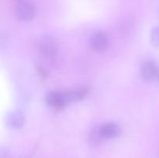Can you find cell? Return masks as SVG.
Listing matches in <instances>:
<instances>
[{"label": "cell", "mask_w": 159, "mask_h": 158, "mask_svg": "<svg viewBox=\"0 0 159 158\" xmlns=\"http://www.w3.org/2000/svg\"><path fill=\"white\" fill-rule=\"evenodd\" d=\"M159 68L157 63L153 60H146L140 66V75L143 80L151 81L158 78Z\"/></svg>", "instance_id": "obj_6"}, {"label": "cell", "mask_w": 159, "mask_h": 158, "mask_svg": "<svg viewBox=\"0 0 159 158\" xmlns=\"http://www.w3.org/2000/svg\"><path fill=\"white\" fill-rule=\"evenodd\" d=\"M15 12L19 20L29 21L35 16L36 9L30 0H17Z\"/></svg>", "instance_id": "obj_4"}, {"label": "cell", "mask_w": 159, "mask_h": 158, "mask_svg": "<svg viewBox=\"0 0 159 158\" xmlns=\"http://www.w3.org/2000/svg\"><path fill=\"white\" fill-rule=\"evenodd\" d=\"M46 102L53 108L61 109L67 105L73 103L74 101L71 90H67L50 91L46 96Z\"/></svg>", "instance_id": "obj_2"}, {"label": "cell", "mask_w": 159, "mask_h": 158, "mask_svg": "<svg viewBox=\"0 0 159 158\" xmlns=\"http://www.w3.org/2000/svg\"><path fill=\"white\" fill-rule=\"evenodd\" d=\"M121 129L117 123L113 122H107L93 129L90 134V141L97 143L100 141L116 138L120 134Z\"/></svg>", "instance_id": "obj_1"}, {"label": "cell", "mask_w": 159, "mask_h": 158, "mask_svg": "<svg viewBox=\"0 0 159 158\" xmlns=\"http://www.w3.org/2000/svg\"><path fill=\"white\" fill-rule=\"evenodd\" d=\"M25 122L24 116L19 111L12 112L7 117V123L9 127L14 129H19L23 126Z\"/></svg>", "instance_id": "obj_7"}, {"label": "cell", "mask_w": 159, "mask_h": 158, "mask_svg": "<svg viewBox=\"0 0 159 158\" xmlns=\"http://www.w3.org/2000/svg\"><path fill=\"white\" fill-rule=\"evenodd\" d=\"M151 42L155 46H159V26L152 29L151 33Z\"/></svg>", "instance_id": "obj_8"}, {"label": "cell", "mask_w": 159, "mask_h": 158, "mask_svg": "<svg viewBox=\"0 0 159 158\" xmlns=\"http://www.w3.org/2000/svg\"><path fill=\"white\" fill-rule=\"evenodd\" d=\"M37 49L44 57L51 59L58 52V45L55 39L51 36H43L37 42Z\"/></svg>", "instance_id": "obj_3"}, {"label": "cell", "mask_w": 159, "mask_h": 158, "mask_svg": "<svg viewBox=\"0 0 159 158\" xmlns=\"http://www.w3.org/2000/svg\"><path fill=\"white\" fill-rule=\"evenodd\" d=\"M158 81H159V73H158Z\"/></svg>", "instance_id": "obj_9"}, {"label": "cell", "mask_w": 159, "mask_h": 158, "mask_svg": "<svg viewBox=\"0 0 159 158\" xmlns=\"http://www.w3.org/2000/svg\"><path fill=\"white\" fill-rule=\"evenodd\" d=\"M89 43L93 50L97 53H103L110 46V38L107 33L97 31L91 36Z\"/></svg>", "instance_id": "obj_5"}]
</instances>
